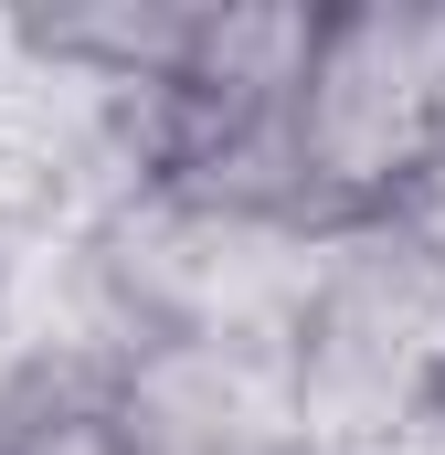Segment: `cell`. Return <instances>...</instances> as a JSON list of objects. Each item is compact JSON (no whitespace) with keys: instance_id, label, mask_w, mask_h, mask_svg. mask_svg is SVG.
Instances as JSON below:
<instances>
[{"instance_id":"6da1fadb","label":"cell","mask_w":445,"mask_h":455,"mask_svg":"<svg viewBox=\"0 0 445 455\" xmlns=\"http://www.w3.org/2000/svg\"><path fill=\"white\" fill-rule=\"evenodd\" d=\"M75 275L107 349H276L287 360L319 275V233L255 202L138 180L75 233Z\"/></svg>"},{"instance_id":"7a4b0ae2","label":"cell","mask_w":445,"mask_h":455,"mask_svg":"<svg viewBox=\"0 0 445 455\" xmlns=\"http://www.w3.org/2000/svg\"><path fill=\"white\" fill-rule=\"evenodd\" d=\"M308 455H382L445 403V233L414 212L319 233V275L287 339Z\"/></svg>"},{"instance_id":"3957f363","label":"cell","mask_w":445,"mask_h":455,"mask_svg":"<svg viewBox=\"0 0 445 455\" xmlns=\"http://www.w3.org/2000/svg\"><path fill=\"white\" fill-rule=\"evenodd\" d=\"M287 212L350 233L414 202L445 159V11L435 0H339L319 11L308 75L287 96Z\"/></svg>"},{"instance_id":"277c9868","label":"cell","mask_w":445,"mask_h":455,"mask_svg":"<svg viewBox=\"0 0 445 455\" xmlns=\"http://www.w3.org/2000/svg\"><path fill=\"white\" fill-rule=\"evenodd\" d=\"M117 349H32L0 392V455H138L117 424Z\"/></svg>"},{"instance_id":"5b68a950","label":"cell","mask_w":445,"mask_h":455,"mask_svg":"<svg viewBox=\"0 0 445 455\" xmlns=\"http://www.w3.org/2000/svg\"><path fill=\"white\" fill-rule=\"evenodd\" d=\"M21 360H32V318H21V265H11V243H0V392L21 381Z\"/></svg>"}]
</instances>
